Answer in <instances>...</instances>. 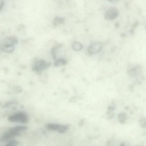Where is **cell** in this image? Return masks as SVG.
<instances>
[{"mask_svg":"<svg viewBox=\"0 0 146 146\" xmlns=\"http://www.w3.org/2000/svg\"><path fill=\"white\" fill-rule=\"evenodd\" d=\"M9 121L15 123H27L29 122V117L26 113L23 112L18 113L14 115H11L8 117Z\"/></svg>","mask_w":146,"mask_h":146,"instance_id":"cell-1","label":"cell"},{"mask_svg":"<svg viewBox=\"0 0 146 146\" xmlns=\"http://www.w3.org/2000/svg\"><path fill=\"white\" fill-rule=\"evenodd\" d=\"M51 65V63H47L43 60L36 61L33 66L32 69L36 72H41L48 68Z\"/></svg>","mask_w":146,"mask_h":146,"instance_id":"cell-2","label":"cell"},{"mask_svg":"<svg viewBox=\"0 0 146 146\" xmlns=\"http://www.w3.org/2000/svg\"><path fill=\"white\" fill-rule=\"evenodd\" d=\"M119 13L118 10L115 8H111L106 11L105 14V18L108 20H113L117 17Z\"/></svg>","mask_w":146,"mask_h":146,"instance_id":"cell-3","label":"cell"},{"mask_svg":"<svg viewBox=\"0 0 146 146\" xmlns=\"http://www.w3.org/2000/svg\"><path fill=\"white\" fill-rule=\"evenodd\" d=\"M102 48L101 44L100 42H93L90 44L88 48V53L90 54L97 53L101 50Z\"/></svg>","mask_w":146,"mask_h":146,"instance_id":"cell-4","label":"cell"},{"mask_svg":"<svg viewBox=\"0 0 146 146\" xmlns=\"http://www.w3.org/2000/svg\"><path fill=\"white\" fill-rule=\"evenodd\" d=\"M83 46L82 43L78 42H75L72 45V48L73 50L76 52L81 51L82 49Z\"/></svg>","mask_w":146,"mask_h":146,"instance_id":"cell-5","label":"cell"},{"mask_svg":"<svg viewBox=\"0 0 146 146\" xmlns=\"http://www.w3.org/2000/svg\"><path fill=\"white\" fill-rule=\"evenodd\" d=\"M128 72H129L128 73H129V75H131L132 76H136L137 74L139 73V67L134 66V67H131L128 70Z\"/></svg>","mask_w":146,"mask_h":146,"instance_id":"cell-6","label":"cell"},{"mask_svg":"<svg viewBox=\"0 0 146 146\" xmlns=\"http://www.w3.org/2000/svg\"><path fill=\"white\" fill-rule=\"evenodd\" d=\"M67 64V61L63 59H59L57 60L54 62V65L55 67H59L65 65Z\"/></svg>","mask_w":146,"mask_h":146,"instance_id":"cell-7","label":"cell"},{"mask_svg":"<svg viewBox=\"0 0 146 146\" xmlns=\"http://www.w3.org/2000/svg\"><path fill=\"white\" fill-rule=\"evenodd\" d=\"M60 125L57 124L49 123L46 125V128L51 131H58Z\"/></svg>","mask_w":146,"mask_h":146,"instance_id":"cell-8","label":"cell"},{"mask_svg":"<svg viewBox=\"0 0 146 146\" xmlns=\"http://www.w3.org/2000/svg\"><path fill=\"white\" fill-rule=\"evenodd\" d=\"M118 120L119 123L121 124H124L126 121V114L125 113H121L119 114Z\"/></svg>","mask_w":146,"mask_h":146,"instance_id":"cell-9","label":"cell"},{"mask_svg":"<svg viewBox=\"0 0 146 146\" xmlns=\"http://www.w3.org/2000/svg\"><path fill=\"white\" fill-rule=\"evenodd\" d=\"M69 126L70 125H60L59 128L58 129V131L60 133H65L69 129Z\"/></svg>","mask_w":146,"mask_h":146,"instance_id":"cell-10","label":"cell"},{"mask_svg":"<svg viewBox=\"0 0 146 146\" xmlns=\"http://www.w3.org/2000/svg\"><path fill=\"white\" fill-rule=\"evenodd\" d=\"M54 24L56 25L58 24H61L64 22V19L63 18L58 17H57L54 19Z\"/></svg>","mask_w":146,"mask_h":146,"instance_id":"cell-11","label":"cell"},{"mask_svg":"<svg viewBox=\"0 0 146 146\" xmlns=\"http://www.w3.org/2000/svg\"><path fill=\"white\" fill-rule=\"evenodd\" d=\"M19 143L17 141H14V140H11L9 141L7 143V146H17L18 144Z\"/></svg>","mask_w":146,"mask_h":146,"instance_id":"cell-12","label":"cell"},{"mask_svg":"<svg viewBox=\"0 0 146 146\" xmlns=\"http://www.w3.org/2000/svg\"><path fill=\"white\" fill-rule=\"evenodd\" d=\"M140 125L142 128H145L146 127V119L145 118H143L140 119Z\"/></svg>","mask_w":146,"mask_h":146,"instance_id":"cell-13","label":"cell"},{"mask_svg":"<svg viewBox=\"0 0 146 146\" xmlns=\"http://www.w3.org/2000/svg\"><path fill=\"white\" fill-rule=\"evenodd\" d=\"M81 99V98L78 96H75L72 97L70 100V102H75L78 101V100Z\"/></svg>","mask_w":146,"mask_h":146,"instance_id":"cell-14","label":"cell"},{"mask_svg":"<svg viewBox=\"0 0 146 146\" xmlns=\"http://www.w3.org/2000/svg\"><path fill=\"white\" fill-rule=\"evenodd\" d=\"M107 116L108 118L109 119H112L113 116H114V113H113V111H108L107 112Z\"/></svg>","mask_w":146,"mask_h":146,"instance_id":"cell-15","label":"cell"},{"mask_svg":"<svg viewBox=\"0 0 146 146\" xmlns=\"http://www.w3.org/2000/svg\"><path fill=\"white\" fill-rule=\"evenodd\" d=\"M108 109L109 111H113L115 109V106L114 105H111V106L108 107Z\"/></svg>","mask_w":146,"mask_h":146,"instance_id":"cell-16","label":"cell"},{"mask_svg":"<svg viewBox=\"0 0 146 146\" xmlns=\"http://www.w3.org/2000/svg\"><path fill=\"white\" fill-rule=\"evenodd\" d=\"M84 121H85V119H82V120H80L79 123H78V125H79V126H83V125L84 124Z\"/></svg>","mask_w":146,"mask_h":146,"instance_id":"cell-17","label":"cell"},{"mask_svg":"<svg viewBox=\"0 0 146 146\" xmlns=\"http://www.w3.org/2000/svg\"><path fill=\"white\" fill-rule=\"evenodd\" d=\"M16 89H17V90H16V91H18V92H19V91L20 92H22V89L20 87H18L17 88H16Z\"/></svg>","mask_w":146,"mask_h":146,"instance_id":"cell-18","label":"cell"},{"mask_svg":"<svg viewBox=\"0 0 146 146\" xmlns=\"http://www.w3.org/2000/svg\"><path fill=\"white\" fill-rule=\"evenodd\" d=\"M108 1L111 3H116V2H118L119 0H108Z\"/></svg>","mask_w":146,"mask_h":146,"instance_id":"cell-19","label":"cell"}]
</instances>
